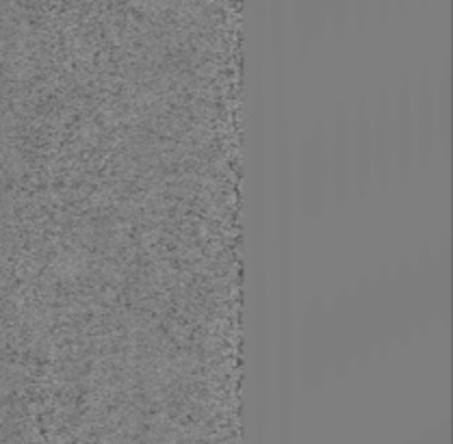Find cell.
Wrapping results in <instances>:
<instances>
[{
    "label": "cell",
    "instance_id": "52a82bcc",
    "mask_svg": "<svg viewBox=\"0 0 453 444\" xmlns=\"http://www.w3.org/2000/svg\"><path fill=\"white\" fill-rule=\"evenodd\" d=\"M436 133L438 157L442 163L451 158V67L449 61L442 64L441 79L436 83Z\"/></svg>",
    "mask_w": 453,
    "mask_h": 444
},
{
    "label": "cell",
    "instance_id": "277c9868",
    "mask_svg": "<svg viewBox=\"0 0 453 444\" xmlns=\"http://www.w3.org/2000/svg\"><path fill=\"white\" fill-rule=\"evenodd\" d=\"M393 143H395V172L402 178L411 176L417 167L414 154V115H412V85L403 79L393 103Z\"/></svg>",
    "mask_w": 453,
    "mask_h": 444
},
{
    "label": "cell",
    "instance_id": "3957f363",
    "mask_svg": "<svg viewBox=\"0 0 453 444\" xmlns=\"http://www.w3.org/2000/svg\"><path fill=\"white\" fill-rule=\"evenodd\" d=\"M371 137H373V180L380 189H387L395 176L393 143V98L388 89H380L378 103L371 111Z\"/></svg>",
    "mask_w": 453,
    "mask_h": 444
},
{
    "label": "cell",
    "instance_id": "5b68a950",
    "mask_svg": "<svg viewBox=\"0 0 453 444\" xmlns=\"http://www.w3.org/2000/svg\"><path fill=\"white\" fill-rule=\"evenodd\" d=\"M351 180L360 197L367 195L373 185V137H371V109L360 98L351 124Z\"/></svg>",
    "mask_w": 453,
    "mask_h": 444
},
{
    "label": "cell",
    "instance_id": "7a4b0ae2",
    "mask_svg": "<svg viewBox=\"0 0 453 444\" xmlns=\"http://www.w3.org/2000/svg\"><path fill=\"white\" fill-rule=\"evenodd\" d=\"M414 115V154L421 170H430L438 157L436 133V85L430 70H423L417 80V91H412Z\"/></svg>",
    "mask_w": 453,
    "mask_h": 444
},
{
    "label": "cell",
    "instance_id": "8992f818",
    "mask_svg": "<svg viewBox=\"0 0 453 444\" xmlns=\"http://www.w3.org/2000/svg\"><path fill=\"white\" fill-rule=\"evenodd\" d=\"M327 148H330L327 152L330 157V191L336 204L343 206L354 189V180H351V124L347 122V115L341 106Z\"/></svg>",
    "mask_w": 453,
    "mask_h": 444
},
{
    "label": "cell",
    "instance_id": "6da1fadb",
    "mask_svg": "<svg viewBox=\"0 0 453 444\" xmlns=\"http://www.w3.org/2000/svg\"><path fill=\"white\" fill-rule=\"evenodd\" d=\"M300 193L302 209L306 215H319L324 211L330 193V157H327V139L321 124H317L312 137L302 142Z\"/></svg>",
    "mask_w": 453,
    "mask_h": 444
}]
</instances>
